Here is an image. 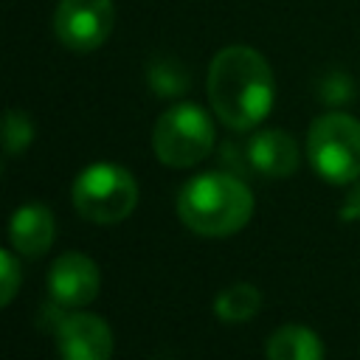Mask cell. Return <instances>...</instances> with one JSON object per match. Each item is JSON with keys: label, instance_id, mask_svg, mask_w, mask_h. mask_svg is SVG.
I'll list each match as a JSON object with an SVG mask.
<instances>
[{"label": "cell", "instance_id": "17", "mask_svg": "<svg viewBox=\"0 0 360 360\" xmlns=\"http://www.w3.org/2000/svg\"><path fill=\"white\" fill-rule=\"evenodd\" d=\"M338 217H340L343 222H360V180L352 183V188H349V194H346V200H343Z\"/></svg>", "mask_w": 360, "mask_h": 360}, {"label": "cell", "instance_id": "11", "mask_svg": "<svg viewBox=\"0 0 360 360\" xmlns=\"http://www.w3.org/2000/svg\"><path fill=\"white\" fill-rule=\"evenodd\" d=\"M264 354L267 360H323V343L309 326L287 323L267 338Z\"/></svg>", "mask_w": 360, "mask_h": 360}, {"label": "cell", "instance_id": "1", "mask_svg": "<svg viewBox=\"0 0 360 360\" xmlns=\"http://www.w3.org/2000/svg\"><path fill=\"white\" fill-rule=\"evenodd\" d=\"M276 79L267 59L250 45H228L208 65V101L217 118L248 132L273 110Z\"/></svg>", "mask_w": 360, "mask_h": 360}, {"label": "cell", "instance_id": "12", "mask_svg": "<svg viewBox=\"0 0 360 360\" xmlns=\"http://www.w3.org/2000/svg\"><path fill=\"white\" fill-rule=\"evenodd\" d=\"M262 309V290L248 281H236L214 298V315L225 323H245Z\"/></svg>", "mask_w": 360, "mask_h": 360}, {"label": "cell", "instance_id": "9", "mask_svg": "<svg viewBox=\"0 0 360 360\" xmlns=\"http://www.w3.org/2000/svg\"><path fill=\"white\" fill-rule=\"evenodd\" d=\"M245 155H248V163L262 177H270V180L290 177L298 169V163H301L298 143L284 129H262V132H256L248 141Z\"/></svg>", "mask_w": 360, "mask_h": 360}, {"label": "cell", "instance_id": "13", "mask_svg": "<svg viewBox=\"0 0 360 360\" xmlns=\"http://www.w3.org/2000/svg\"><path fill=\"white\" fill-rule=\"evenodd\" d=\"M146 82H149V90L155 96L177 98V96H183L188 90L191 76H188V70H186L183 62H177L172 56H155L146 65Z\"/></svg>", "mask_w": 360, "mask_h": 360}, {"label": "cell", "instance_id": "16", "mask_svg": "<svg viewBox=\"0 0 360 360\" xmlns=\"http://www.w3.org/2000/svg\"><path fill=\"white\" fill-rule=\"evenodd\" d=\"M318 96H321L326 104H346V101L354 96V82H352V76H346V73H326V76L321 79Z\"/></svg>", "mask_w": 360, "mask_h": 360}, {"label": "cell", "instance_id": "3", "mask_svg": "<svg viewBox=\"0 0 360 360\" xmlns=\"http://www.w3.org/2000/svg\"><path fill=\"white\" fill-rule=\"evenodd\" d=\"M307 158L332 186L360 180V121L340 110L318 115L307 132Z\"/></svg>", "mask_w": 360, "mask_h": 360}, {"label": "cell", "instance_id": "2", "mask_svg": "<svg viewBox=\"0 0 360 360\" xmlns=\"http://www.w3.org/2000/svg\"><path fill=\"white\" fill-rule=\"evenodd\" d=\"M180 222L200 236H231L253 217V191L228 172H205L177 194Z\"/></svg>", "mask_w": 360, "mask_h": 360}, {"label": "cell", "instance_id": "10", "mask_svg": "<svg viewBox=\"0 0 360 360\" xmlns=\"http://www.w3.org/2000/svg\"><path fill=\"white\" fill-rule=\"evenodd\" d=\"M53 236H56V219L45 202H25L8 219V239L20 256L28 259L42 256L53 245Z\"/></svg>", "mask_w": 360, "mask_h": 360}, {"label": "cell", "instance_id": "6", "mask_svg": "<svg viewBox=\"0 0 360 360\" xmlns=\"http://www.w3.org/2000/svg\"><path fill=\"white\" fill-rule=\"evenodd\" d=\"M112 0H59L53 11L56 39L76 53H87L104 45L112 31Z\"/></svg>", "mask_w": 360, "mask_h": 360}, {"label": "cell", "instance_id": "8", "mask_svg": "<svg viewBox=\"0 0 360 360\" xmlns=\"http://www.w3.org/2000/svg\"><path fill=\"white\" fill-rule=\"evenodd\" d=\"M56 349L62 360H110L112 357V329L101 315L93 312H65L53 329Z\"/></svg>", "mask_w": 360, "mask_h": 360}, {"label": "cell", "instance_id": "15", "mask_svg": "<svg viewBox=\"0 0 360 360\" xmlns=\"http://www.w3.org/2000/svg\"><path fill=\"white\" fill-rule=\"evenodd\" d=\"M20 284H22V270H20L17 256L0 248V309L14 301Z\"/></svg>", "mask_w": 360, "mask_h": 360}, {"label": "cell", "instance_id": "5", "mask_svg": "<svg viewBox=\"0 0 360 360\" xmlns=\"http://www.w3.org/2000/svg\"><path fill=\"white\" fill-rule=\"evenodd\" d=\"M214 138L217 132L211 115L191 101H180L160 112V118L155 121L152 152L163 166L188 169L211 155Z\"/></svg>", "mask_w": 360, "mask_h": 360}, {"label": "cell", "instance_id": "7", "mask_svg": "<svg viewBox=\"0 0 360 360\" xmlns=\"http://www.w3.org/2000/svg\"><path fill=\"white\" fill-rule=\"evenodd\" d=\"M98 287H101V273H98V264L87 253L65 250L48 267L51 301L65 309H79L90 304L98 295Z\"/></svg>", "mask_w": 360, "mask_h": 360}, {"label": "cell", "instance_id": "14", "mask_svg": "<svg viewBox=\"0 0 360 360\" xmlns=\"http://www.w3.org/2000/svg\"><path fill=\"white\" fill-rule=\"evenodd\" d=\"M34 121L25 110H6L0 115V146L8 155H22L34 143Z\"/></svg>", "mask_w": 360, "mask_h": 360}, {"label": "cell", "instance_id": "4", "mask_svg": "<svg viewBox=\"0 0 360 360\" xmlns=\"http://www.w3.org/2000/svg\"><path fill=\"white\" fill-rule=\"evenodd\" d=\"M73 208L96 225H118L138 205V183L118 163H90L73 180Z\"/></svg>", "mask_w": 360, "mask_h": 360}]
</instances>
